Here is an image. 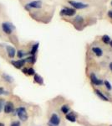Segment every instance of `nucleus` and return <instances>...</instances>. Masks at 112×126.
Wrapping results in <instances>:
<instances>
[{"mask_svg": "<svg viewBox=\"0 0 112 126\" xmlns=\"http://www.w3.org/2000/svg\"><path fill=\"white\" fill-rule=\"evenodd\" d=\"M111 5H112V2H111Z\"/></svg>", "mask_w": 112, "mask_h": 126, "instance_id": "2f4dec72", "label": "nucleus"}, {"mask_svg": "<svg viewBox=\"0 0 112 126\" xmlns=\"http://www.w3.org/2000/svg\"><path fill=\"white\" fill-rule=\"evenodd\" d=\"M92 51H93V53L96 56H98V57H100V56H102V55H103L102 50H101L100 47H93Z\"/></svg>", "mask_w": 112, "mask_h": 126, "instance_id": "ddd939ff", "label": "nucleus"}, {"mask_svg": "<svg viewBox=\"0 0 112 126\" xmlns=\"http://www.w3.org/2000/svg\"><path fill=\"white\" fill-rule=\"evenodd\" d=\"M14 106L12 102H7L4 104V112L6 113H10L13 111Z\"/></svg>", "mask_w": 112, "mask_h": 126, "instance_id": "1a4fd4ad", "label": "nucleus"}, {"mask_svg": "<svg viewBox=\"0 0 112 126\" xmlns=\"http://www.w3.org/2000/svg\"><path fill=\"white\" fill-rule=\"evenodd\" d=\"M110 126H112V125H110Z\"/></svg>", "mask_w": 112, "mask_h": 126, "instance_id": "473e14b6", "label": "nucleus"}, {"mask_svg": "<svg viewBox=\"0 0 112 126\" xmlns=\"http://www.w3.org/2000/svg\"><path fill=\"white\" fill-rule=\"evenodd\" d=\"M34 80L36 83H38V84H39V85H42L43 83H44V79H43L41 76H39V75H38V74H34Z\"/></svg>", "mask_w": 112, "mask_h": 126, "instance_id": "4468645a", "label": "nucleus"}, {"mask_svg": "<svg viewBox=\"0 0 112 126\" xmlns=\"http://www.w3.org/2000/svg\"><path fill=\"white\" fill-rule=\"evenodd\" d=\"M75 21L78 22V23H81V22L84 21V19H83V18L79 17V16H77V17L75 18Z\"/></svg>", "mask_w": 112, "mask_h": 126, "instance_id": "b1692460", "label": "nucleus"}, {"mask_svg": "<svg viewBox=\"0 0 112 126\" xmlns=\"http://www.w3.org/2000/svg\"><path fill=\"white\" fill-rule=\"evenodd\" d=\"M102 40L103 42L105 44H110V42H111V37H110L109 35H106V34H105V35L102 36Z\"/></svg>", "mask_w": 112, "mask_h": 126, "instance_id": "6ab92c4d", "label": "nucleus"}, {"mask_svg": "<svg viewBox=\"0 0 112 126\" xmlns=\"http://www.w3.org/2000/svg\"><path fill=\"white\" fill-rule=\"evenodd\" d=\"M2 28H3V30L5 34H10L12 33V31H13V30L14 29V26L10 23H3Z\"/></svg>", "mask_w": 112, "mask_h": 126, "instance_id": "39448f33", "label": "nucleus"}, {"mask_svg": "<svg viewBox=\"0 0 112 126\" xmlns=\"http://www.w3.org/2000/svg\"><path fill=\"white\" fill-rule=\"evenodd\" d=\"M65 118L68 121L70 122H72V123H75V121H76V114L74 113V112L72 111H70L67 114H65Z\"/></svg>", "mask_w": 112, "mask_h": 126, "instance_id": "9d476101", "label": "nucleus"}, {"mask_svg": "<svg viewBox=\"0 0 112 126\" xmlns=\"http://www.w3.org/2000/svg\"><path fill=\"white\" fill-rule=\"evenodd\" d=\"M75 9H70V8H65L60 11V15H66V16H73L75 15Z\"/></svg>", "mask_w": 112, "mask_h": 126, "instance_id": "0eeeda50", "label": "nucleus"}, {"mask_svg": "<svg viewBox=\"0 0 112 126\" xmlns=\"http://www.w3.org/2000/svg\"><path fill=\"white\" fill-rule=\"evenodd\" d=\"M108 16H109L110 18H111V19H112V10H111V11L108 12Z\"/></svg>", "mask_w": 112, "mask_h": 126, "instance_id": "cd10ccee", "label": "nucleus"}, {"mask_svg": "<svg viewBox=\"0 0 112 126\" xmlns=\"http://www.w3.org/2000/svg\"><path fill=\"white\" fill-rule=\"evenodd\" d=\"M104 85H105V87L107 88V90H109V91L112 90V86L111 83H110V82H108V81H104Z\"/></svg>", "mask_w": 112, "mask_h": 126, "instance_id": "aec40b11", "label": "nucleus"}, {"mask_svg": "<svg viewBox=\"0 0 112 126\" xmlns=\"http://www.w3.org/2000/svg\"><path fill=\"white\" fill-rule=\"evenodd\" d=\"M25 62L28 63H30V64H34L36 62V57L35 56H30L25 59Z\"/></svg>", "mask_w": 112, "mask_h": 126, "instance_id": "2eb2a0df", "label": "nucleus"}, {"mask_svg": "<svg viewBox=\"0 0 112 126\" xmlns=\"http://www.w3.org/2000/svg\"><path fill=\"white\" fill-rule=\"evenodd\" d=\"M89 80H90L91 83L95 85V86H101V85L104 84L103 81L100 80V79H99L96 77V75H95V73H93V72L89 75Z\"/></svg>", "mask_w": 112, "mask_h": 126, "instance_id": "20e7f679", "label": "nucleus"}, {"mask_svg": "<svg viewBox=\"0 0 112 126\" xmlns=\"http://www.w3.org/2000/svg\"><path fill=\"white\" fill-rule=\"evenodd\" d=\"M3 78L6 82H13V78H12V77L9 76V75H7V74H3Z\"/></svg>", "mask_w": 112, "mask_h": 126, "instance_id": "a211bd4d", "label": "nucleus"}, {"mask_svg": "<svg viewBox=\"0 0 112 126\" xmlns=\"http://www.w3.org/2000/svg\"><path fill=\"white\" fill-rule=\"evenodd\" d=\"M22 72H23L24 74H27V73H28V68H23V69H22Z\"/></svg>", "mask_w": 112, "mask_h": 126, "instance_id": "bb28decb", "label": "nucleus"}, {"mask_svg": "<svg viewBox=\"0 0 112 126\" xmlns=\"http://www.w3.org/2000/svg\"><path fill=\"white\" fill-rule=\"evenodd\" d=\"M28 75H29V76H34V74H35V71H34V68H28Z\"/></svg>", "mask_w": 112, "mask_h": 126, "instance_id": "412c9836", "label": "nucleus"}, {"mask_svg": "<svg viewBox=\"0 0 112 126\" xmlns=\"http://www.w3.org/2000/svg\"><path fill=\"white\" fill-rule=\"evenodd\" d=\"M11 126H20V122L19 121H14L11 124Z\"/></svg>", "mask_w": 112, "mask_h": 126, "instance_id": "a878e982", "label": "nucleus"}, {"mask_svg": "<svg viewBox=\"0 0 112 126\" xmlns=\"http://www.w3.org/2000/svg\"><path fill=\"white\" fill-rule=\"evenodd\" d=\"M3 107H4V100L3 99H0V112L2 111Z\"/></svg>", "mask_w": 112, "mask_h": 126, "instance_id": "5701e85b", "label": "nucleus"}, {"mask_svg": "<svg viewBox=\"0 0 112 126\" xmlns=\"http://www.w3.org/2000/svg\"><path fill=\"white\" fill-rule=\"evenodd\" d=\"M110 46L112 47V40H111V42H110Z\"/></svg>", "mask_w": 112, "mask_h": 126, "instance_id": "c756f323", "label": "nucleus"}, {"mask_svg": "<svg viewBox=\"0 0 112 126\" xmlns=\"http://www.w3.org/2000/svg\"><path fill=\"white\" fill-rule=\"evenodd\" d=\"M60 124V118L59 117L58 114L53 113L50 119V121L48 123L49 126H59Z\"/></svg>", "mask_w": 112, "mask_h": 126, "instance_id": "f03ea898", "label": "nucleus"}, {"mask_svg": "<svg viewBox=\"0 0 112 126\" xmlns=\"http://www.w3.org/2000/svg\"><path fill=\"white\" fill-rule=\"evenodd\" d=\"M69 3L73 6L75 9H85V8L88 7V4H85V3H80V2H75V1H69Z\"/></svg>", "mask_w": 112, "mask_h": 126, "instance_id": "423d86ee", "label": "nucleus"}, {"mask_svg": "<svg viewBox=\"0 0 112 126\" xmlns=\"http://www.w3.org/2000/svg\"><path fill=\"white\" fill-rule=\"evenodd\" d=\"M25 62H26L25 59H20V60H18V61H12L11 64L17 69H20L24 66Z\"/></svg>", "mask_w": 112, "mask_h": 126, "instance_id": "6e6552de", "label": "nucleus"}, {"mask_svg": "<svg viewBox=\"0 0 112 126\" xmlns=\"http://www.w3.org/2000/svg\"><path fill=\"white\" fill-rule=\"evenodd\" d=\"M42 7V2L39 1V0H37V1H33L31 3H28V4L25 5V9H27L29 11L30 9H40Z\"/></svg>", "mask_w": 112, "mask_h": 126, "instance_id": "7ed1b4c3", "label": "nucleus"}, {"mask_svg": "<svg viewBox=\"0 0 112 126\" xmlns=\"http://www.w3.org/2000/svg\"><path fill=\"white\" fill-rule=\"evenodd\" d=\"M24 55H25V53H24V52L23 51V50H19V51L17 52V56H18V57L20 58V59H21L22 57H23V56H24Z\"/></svg>", "mask_w": 112, "mask_h": 126, "instance_id": "4be33fe9", "label": "nucleus"}, {"mask_svg": "<svg viewBox=\"0 0 112 126\" xmlns=\"http://www.w3.org/2000/svg\"><path fill=\"white\" fill-rule=\"evenodd\" d=\"M16 113H17V115L19 116L20 120L26 121L28 119V114H27V112H26L25 108L24 107L19 108V109H16Z\"/></svg>", "mask_w": 112, "mask_h": 126, "instance_id": "f257e3e1", "label": "nucleus"}, {"mask_svg": "<svg viewBox=\"0 0 112 126\" xmlns=\"http://www.w3.org/2000/svg\"><path fill=\"white\" fill-rule=\"evenodd\" d=\"M70 111V107H69V105L64 104L61 107V112H62L63 113H64V114H67Z\"/></svg>", "mask_w": 112, "mask_h": 126, "instance_id": "f3484780", "label": "nucleus"}, {"mask_svg": "<svg viewBox=\"0 0 112 126\" xmlns=\"http://www.w3.org/2000/svg\"><path fill=\"white\" fill-rule=\"evenodd\" d=\"M94 92H95V94H96L97 96H98L101 99V100L106 101V102H108V101H109V98H108V97L105 96V95L104 94V93L101 92L100 90H99V89H95V91H94Z\"/></svg>", "mask_w": 112, "mask_h": 126, "instance_id": "f8f14e48", "label": "nucleus"}, {"mask_svg": "<svg viewBox=\"0 0 112 126\" xmlns=\"http://www.w3.org/2000/svg\"><path fill=\"white\" fill-rule=\"evenodd\" d=\"M8 92H6V91H4V89L3 88V87H0V95H3V94H8Z\"/></svg>", "mask_w": 112, "mask_h": 126, "instance_id": "393cba45", "label": "nucleus"}, {"mask_svg": "<svg viewBox=\"0 0 112 126\" xmlns=\"http://www.w3.org/2000/svg\"><path fill=\"white\" fill-rule=\"evenodd\" d=\"M0 126H5L3 123H0Z\"/></svg>", "mask_w": 112, "mask_h": 126, "instance_id": "7c9ffc66", "label": "nucleus"}, {"mask_svg": "<svg viewBox=\"0 0 112 126\" xmlns=\"http://www.w3.org/2000/svg\"><path fill=\"white\" fill-rule=\"evenodd\" d=\"M6 50H7V53H8V55H9V56L10 58H13L14 56H15L16 50L13 46H6Z\"/></svg>", "mask_w": 112, "mask_h": 126, "instance_id": "9b49d317", "label": "nucleus"}, {"mask_svg": "<svg viewBox=\"0 0 112 126\" xmlns=\"http://www.w3.org/2000/svg\"><path fill=\"white\" fill-rule=\"evenodd\" d=\"M38 46H39V44H38V43H36V44H34V46H33V47H32V50H31V51H30V54H31V56H35L36 52L38 51Z\"/></svg>", "mask_w": 112, "mask_h": 126, "instance_id": "dca6fc26", "label": "nucleus"}, {"mask_svg": "<svg viewBox=\"0 0 112 126\" xmlns=\"http://www.w3.org/2000/svg\"><path fill=\"white\" fill-rule=\"evenodd\" d=\"M109 66H110V69H111V72H112V62H111V63H110Z\"/></svg>", "mask_w": 112, "mask_h": 126, "instance_id": "c85d7f7f", "label": "nucleus"}]
</instances>
